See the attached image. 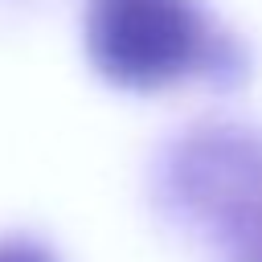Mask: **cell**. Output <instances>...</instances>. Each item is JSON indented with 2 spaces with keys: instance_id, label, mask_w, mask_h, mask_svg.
<instances>
[{
  "instance_id": "cell-1",
  "label": "cell",
  "mask_w": 262,
  "mask_h": 262,
  "mask_svg": "<svg viewBox=\"0 0 262 262\" xmlns=\"http://www.w3.org/2000/svg\"><path fill=\"white\" fill-rule=\"evenodd\" d=\"M160 180L180 221L221 262H262V131L192 127L168 147Z\"/></svg>"
},
{
  "instance_id": "cell-3",
  "label": "cell",
  "mask_w": 262,
  "mask_h": 262,
  "mask_svg": "<svg viewBox=\"0 0 262 262\" xmlns=\"http://www.w3.org/2000/svg\"><path fill=\"white\" fill-rule=\"evenodd\" d=\"M0 262H53L33 242H0Z\"/></svg>"
},
{
  "instance_id": "cell-2",
  "label": "cell",
  "mask_w": 262,
  "mask_h": 262,
  "mask_svg": "<svg viewBox=\"0 0 262 262\" xmlns=\"http://www.w3.org/2000/svg\"><path fill=\"white\" fill-rule=\"evenodd\" d=\"M86 53L123 90H160L213 61L196 0H86Z\"/></svg>"
}]
</instances>
